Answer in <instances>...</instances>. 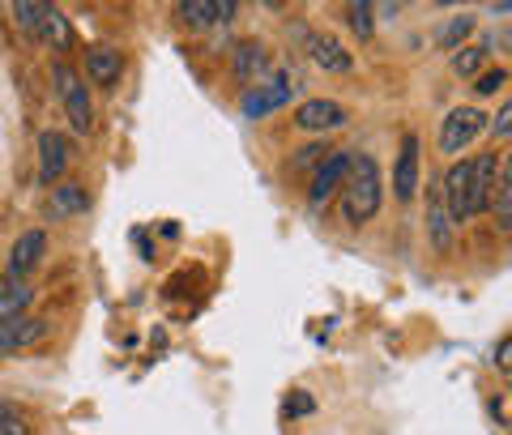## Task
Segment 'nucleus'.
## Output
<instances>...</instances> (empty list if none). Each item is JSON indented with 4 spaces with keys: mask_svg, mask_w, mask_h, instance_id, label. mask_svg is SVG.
I'll return each mask as SVG.
<instances>
[{
    "mask_svg": "<svg viewBox=\"0 0 512 435\" xmlns=\"http://www.w3.org/2000/svg\"><path fill=\"white\" fill-rule=\"evenodd\" d=\"M175 13H180V22L188 30H210V26H218V0H180Z\"/></svg>",
    "mask_w": 512,
    "mask_h": 435,
    "instance_id": "21",
    "label": "nucleus"
},
{
    "mask_svg": "<svg viewBox=\"0 0 512 435\" xmlns=\"http://www.w3.org/2000/svg\"><path fill=\"white\" fill-rule=\"evenodd\" d=\"M303 47H308V56H312L325 73H350V69H355V60H350V52L342 47L338 35H325V30H308Z\"/></svg>",
    "mask_w": 512,
    "mask_h": 435,
    "instance_id": "10",
    "label": "nucleus"
},
{
    "mask_svg": "<svg viewBox=\"0 0 512 435\" xmlns=\"http://www.w3.org/2000/svg\"><path fill=\"white\" fill-rule=\"evenodd\" d=\"M346 22H350V30H355L359 39H372V30H376V5H367V0H350V5H346Z\"/></svg>",
    "mask_w": 512,
    "mask_h": 435,
    "instance_id": "24",
    "label": "nucleus"
},
{
    "mask_svg": "<svg viewBox=\"0 0 512 435\" xmlns=\"http://www.w3.org/2000/svg\"><path fill=\"white\" fill-rule=\"evenodd\" d=\"M43 248H47V235L39 227H30L22 231L18 239H13V248H9V261H5V278H30V273L39 269L43 261Z\"/></svg>",
    "mask_w": 512,
    "mask_h": 435,
    "instance_id": "6",
    "label": "nucleus"
},
{
    "mask_svg": "<svg viewBox=\"0 0 512 435\" xmlns=\"http://www.w3.org/2000/svg\"><path fill=\"white\" fill-rule=\"evenodd\" d=\"M30 299H35V286H26L22 278H0V320L26 316Z\"/></svg>",
    "mask_w": 512,
    "mask_h": 435,
    "instance_id": "18",
    "label": "nucleus"
},
{
    "mask_svg": "<svg viewBox=\"0 0 512 435\" xmlns=\"http://www.w3.org/2000/svg\"><path fill=\"white\" fill-rule=\"evenodd\" d=\"M346 180V150L338 154H325L320 158V167L312 171V188H308V201L312 205H325L333 192H338V184Z\"/></svg>",
    "mask_w": 512,
    "mask_h": 435,
    "instance_id": "14",
    "label": "nucleus"
},
{
    "mask_svg": "<svg viewBox=\"0 0 512 435\" xmlns=\"http://www.w3.org/2000/svg\"><path fill=\"white\" fill-rule=\"evenodd\" d=\"M470 86H474L478 99H483V94H500V90L508 86V73H504V69H483V73H478Z\"/></svg>",
    "mask_w": 512,
    "mask_h": 435,
    "instance_id": "25",
    "label": "nucleus"
},
{
    "mask_svg": "<svg viewBox=\"0 0 512 435\" xmlns=\"http://www.w3.org/2000/svg\"><path fill=\"white\" fill-rule=\"evenodd\" d=\"M495 367H500V372L508 367V337H500V346H495Z\"/></svg>",
    "mask_w": 512,
    "mask_h": 435,
    "instance_id": "30",
    "label": "nucleus"
},
{
    "mask_svg": "<svg viewBox=\"0 0 512 435\" xmlns=\"http://www.w3.org/2000/svg\"><path fill=\"white\" fill-rule=\"evenodd\" d=\"M487 128H495V137H508V128H512V103H504L500 111H495V120H487Z\"/></svg>",
    "mask_w": 512,
    "mask_h": 435,
    "instance_id": "27",
    "label": "nucleus"
},
{
    "mask_svg": "<svg viewBox=\"0 0 512 435\" xmlns=\"http://www.w3.org/2000/svg\"><path fill=\"white\" fill-rule=\"evenodd\" d=\"M427 235H431V248L436 252L453 248V218H448V209H444L440 180L431 184V192H427Z\"/></svg>",
    "mask_w": 512,
    "mask_h": 435,
    "instance_id": "15",
    "label": "nucleus"
},
{
    "mask_svg": "<svg viewBox=\"0 0 512 435\" xmlns=\"http://www.w3.org/2000/svg\"><path fill=\"white\" fill-rule=\"evenodd\" d=\"M47 333V320L39 316H13V320H0V354H18L26 346H35L39 337Z\"/></svg>",
    "mask_w": 512,
    "mask_h": 435,
    "instance_id": "13",
    "label": "nucleus"
},
{
    "mask_svg": "<svg viewBox=\"0 0 512 435\" xmlns=\"http://www.w3.org/2000/svg\"><path fill=\"white\" fill-rule=\"evenodd\" d=\"M235 13H239V5H235V0H218V22H231Z\"/></svg>",
    "mask_w": 512,
    "mask_h": 435,
    "instance_id": "29",
    "label": "nucleus"
},
{
    "mask_svg": "<svg viewBox=\"0 0 512 435\" xmlns=\"http://www.w3.org/2000/svg\"><path fill=\"white\" fill-rule=\"evenodd\" d=\"M47 9H52L47 0H13V5H9L13 22H18V30H22V35H30V39H39Z\"/></svg>",
    "mask_w": 512,
    "mask_h": 435,
    "instance_id": "20",
    "label": "nucleus"
},
{
    "mask_svg": "<svg viewBox=\"0 0 512 435\" xmlns=\"http://www.w3.org/2000/svg\"><path fill=\"white\" fill-rule=\"evenodd\" d=\"M90 209V192L82 184H56L52 197H47V214L52 218H73V214H86Z\"/></svg>",
    "mask_w": 512,
    "mask_h": 435,
    "instance_id": "17",
    "label": "nucleus"
},
{
    "mask_svg": "<svg viewBox=\"0 0 512 435\" xmlns=\"http://www.w3.org/2000/svg\"><path fill=\"white\" fill-rule=\"evenodd\" d=\"M86 77L94 86H103V90H111L124 77V56L116 52L111 43H94V47H86Z\"/></svg>",
    "mask_w": 512,
    "mask_h": 435,
    "instance_id": "12",
    "label": "nucleus"
},
{
    "mask_svg": "<svg viewBox=\"0 0 512 435\" xmlns=\"http://www.w3.org/2000/svg\"><path fill=\"white\" fill-rule=\"evenodd\" d=\"M487 133V111L483 107H453L440 124V150L444 154H461Z\"/></svg>",
    "mask_w": 512,
    "mask_h": 435,
    "instance_id": "3",
    "label": "nucleus"
},
{
    "mask_svg": "<svg viewBox=\"0 0 512 435\" xmlns=\"http://www.w3.org/2000/svg\"><path fill=\"white\" fill-rule=\"evenodd\" d=\"M440 197L453 222H470V163H453L440 175Z\"/></svg>",
    "mask_w": 512,
    "mask_h": 435,
    "instance_id": "7",
    "label": "nucleus"
},
{
    "mask_svg": "<svg viewBox=\"0 0 512 435\" xmlns=\"http://www.w3.org/2000/svg\"><path fill=\"white\" fill-rule=\"evenodd\" d=\"M299 414H312V397L308 393H295L286 401V418H299Z\"/></svg>",
    "mask_w": 512,
    "mask_h": 435,
    "instance_id": "28",
    "label": "nucleus"
},
{
    "mask_svg": "<svg viewBox=\"0 0 512 435\" xmlns=\"http://www.w3.org/2000/svg\"><path fill=\"white\" fill-rule=\"evenodd\" d=\"M0 435H35V423L18 410V414H9V418H0Z\"/></svg>",
    "mask_w": 512,
    "mask_h": 435,
    "instance_id": "26",
    "label": "nucleus"
},
{
    "mask_svg": "<svg viewBox=\"0 0 512 435\" xmlns=\"http://www.w3.org/2000/svg\"><path fill=\"white\" fill-rule=\"evenodd\" d=\"M474 18L470 13H457V18H448L440 30H436V47L440 52H457V47H466V39L474 35Z\"/></svg>",
    "mask_w": 512,
    "mask_h": 435,
    "instance_id": "22",
    "label": "nucleus"
},
{
    "mask_svg": "<svg viewBox=\"0 0 512 435\" xmlns=\"http://www.w3.org/2000/svg\"><path fill=\"white\" fill-rule=\"evenodd\" d=\"M495 175H500V154H491V150H487V154H478V163H470V218L487 214Z\"/></svg>",
    "mask_w": 512,
    "mask_h": 435,
    "instance_id": "11",
    "label": "nucleus"
},
{
    "mask_svg": "<svg viewBox=\"0 0 512 435\" xmlns=\"http://www.w3.org/2000/svg\"><path fill=\"white\" fill-rule=\"evenodd\" d=\"M265 73H269V52H265V47L261 43H244V47H239V52H235V77H239V82L252 90V86L265 82Z\"/></svg>",
    "mask_w": 512,
    "mask_h": 435,
    "instance_id": "16",
    "label": "nucleus"
},
{
    "mask_svg": "<svg viewBox=\"0 0 512 435\" xmlns=\"http://www.w3.org/2000/svg\"><path fill=\"white\" fill-rule=\"evenodd\" d=\"M295 124L303 133H333V128L346 124V107L333 99H303L295 107Z\"/></svg>",
    "mask_w": 512,
    "mask_h": 435,
    "instance_id": "8",
    "label": "nucleus"
},
{
    "mask_svg": "<svg viewBox=\"0 0 512 435\" xmlns=\"http://www.w3.org/2000/svg\"><path fill=\"white\" fill-rule=\"evenodd\" d=\"M9 414H18V406H13V401H0V418H9Z\"/></svg>",
    "mask_w": 512,
    "mask_h": 435,
    "instance_id": "31",
    "label": "nucleus"
},
{
    "mask_svg": "<svg viewBox=\"0 0 512 435\" xmlns=\"http://www.w3.org/2000/svg\"><path fill=\"white\" fill-rule=\"evenodd\" d=\"M393 192L397 201L410 205L414 192H419V137H402V150H397V163H393Z\"/></svg>",
    "mask_w": 512,
    "mask_h": 435,
    "instance_id": "9",
    "label": "nucleus"
},
{
    "mask_svg": "<svg viewBox=\"0 0 512 435\" xmlns=\"http://www.w3.org/2000/svg\"><path fill=\"white\" fill-rule=\"evenodd\" d=\"M39 43H47L52 52H69L73 47V22L64 18V13L52 5L47 9V18H43V30H39Z\"/></svg>",
    "mask_w": 512,
    "mask_h": 435,
    "instance_id": "19",
    "label": "nucleus"
},
{
    "mask_svg": "<svg viewBox=\"0 0 512 435\" xmlns=\"http://www.w3.org/2000/svg\"><path fill=\"white\" fill-rule=\"evenodd\" d=\"M69 171V137L60 128H43L39 133V184L56 188Z\"/></svg>",
    "mask_w": 512,
    "mask_h": 435,
    "instance_id": "5",
    "label": "nucleus"
},
{
    "mask_svg": "<svg viewBox=\"0 0 512 435\" xmlns=\"http://www.w3.org/2000/svg\"><path fill=\"white\" fill-rule=\"evenodd\" d=\"M291 90L295 86H291V77H286V73H278L274 82L265 77L261 86H252L244 99H239V111H244L248 120H261V116H269V111H278V107L291 103Z\"/></svg>",
    "mask_w": 512,
    "mask_h": 435,
    "instance_id": "4",
    "label": "nucleus"
},
{
    "mask_svg": "<svg viewBox=\"0 0 512 435\" xmlns=\"http://www.w3.org/2000/svg\"><path fill=\"white\" fill-rule=\"evenodd\" d=\"M487 60H491L487 43H466V47H457V52H453V73L457 77H478L487 69Z\"/></svg>",
    "mask_w": 512,
    "mask_h": 435,
    "instance_id": "23",
    "label": "nucleus"
},
{
    "mask_svg": "<svg viewBox=\"0 0 512 435\" xmlns=\"http://www.w3.org/2000/svg\"><path fill=\"white\" fill-rule=\"evenodd\" d=\"M52 77H56V94H60V103H64V111H69V124H73V133H94V103H90V90H86V82L77 77L69 64L64 60H56L52 64Z\"/></svg>",
    "mask_w": 512,
    "mask_h": 435,
    "instance_id": "2",
    "label": "nucleus"
},
{
    "mask_svg": "<svg viewBox=\"0 0 512 435\" xmlns=\"http://www.w3.org/2000/svg\"><path fill=\"white\" fill-rule=\"evenodd\" d=\"M342 214L350 227H367L376 214H380V201H384V175L380 163L367 150L346 154V180H342Z\"/></svg>",
    "mask_w": 512,
    "mask_h": 435,
    "instance_id": "1",
    "label": "nucleus"
}]
</instances>
